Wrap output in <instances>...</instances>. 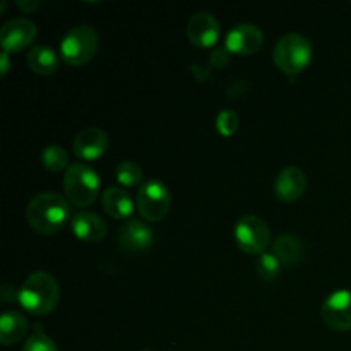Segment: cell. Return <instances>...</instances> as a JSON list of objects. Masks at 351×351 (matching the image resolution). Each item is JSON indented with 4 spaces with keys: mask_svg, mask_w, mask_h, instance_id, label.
Wrapping results in <instances>:
<instances>
[{
    "mask_svg": "<svg viewBox=\"0 0 351 351\" xmlns=\"http://www.w3.org/2000/svg\"><path fill=\"white\" fill-rule=\"evenodd\" d=\"M71 230L75 235V239L82 240L86 243H96L101 242L106 237V223L101 216L96 213L82 211L75 215L71 221Z\"/></svg>",
    "mask_w": 351,
    "mask_h": 351,
    "instance_id": "15",
    "label": "cell"
},
{
    "mask_svg": "<svg viewBox=\"0 0 351 351\" xmlns=\"http://www.w3.org/2000/svg\"><path fill=\"white\" fill-rule=\"evenodd\" d=\"M322 319L335 331H351V290L329 295L322 305Z\"/></svg>",
    "mask_w": 351,
    "mask_h": 351,
    "instance_id": "11",
    "label": "cell"
},
{
    "mask_svg": "<svg viewBox=\"0 0 351 351\" xmlns=\"http://www.w3.org/2000/svg\"><path fill=\"white\" fill-rule=\"evenodd\" d=\"M71 206L67 199L55 192H41L26 206V219L31 228L41 235H53L67 225Z\"/></svg>",
    "mask_w": 351,
    "mask_h": 351,
    "instance_id": "1",
    "label": "cell"
},
{
    "mask_svg": "<svg viewBox=\"0 0 351 351\" xmlns=\"http://www.w3.org/2000/svg\"><path fill=\"white\" fill-rule=\"evenodd\" d=\"M137 211L143 216L144 221L156 223L161 221L170 211L171 197L170 191L163 182L151 178L141 184L137 191Z\"/></svg>",
    "mask_w": 351,
    "mask_h": 351,
    "instance_id": "6",
    "label": "cell"
},
{
    "mask_svg": "<svg viewBox=\"0 0 351 351\" xmlns=\"http://www.w3.org/2000/svg\"><path fill=\"white\" fill-rule=\"evenodd\" d=\"M115 175L122 187H136L143 180V170L136 161H122L117 167Z\"/></svg>",
    "mask_w": 351,
    "mask_h": 351,
    "instance_id": "21",
    "label": "cell"
},
{
    "mask_svg": "<svg viewBox=\"0 0 351 351\" xmlns=\"http://www.w3.org/2000/svg\"><path fill=\"white\" fill-rule=\"evenodd\" d=\"M216 129L223 137H230L239 129V115L233 110H223L216 119Z\"/></svg>",
    "mask_w": 351,
    "mask_h": 351,
    "instance_id": "24",
    "label": "cell"
},
{
    "mask_svg": "<svg viewBox=\"0 0 351 351\" xmlns=\"http://www.w3.org/2000/svg\"><path fill=\"white\" fill-rule=\"evenodd\" d=\"M273 254L281 261L283 266H297L304 259L305 249L298 237L290 235V233H281L274 240Z\"/></svg>",
    "mask_w": 351,
    "mask_h": 351,
    "instance_id": "17",
    "label": "cell"
},
{
    "mask_svg": "<svg viewBox=\"0 0 351 351\" xmlns=\"http://www.w3.org/2000/svg\"><path fill=\"white\" fill-rule=\"evenodd\" d=\"M264 43V33L261 31V27H257L256 24H237L235 27H232L226 36L225 48L232 55H242V57H249L254 55L256 51L261 50Z\"/></svg>",
    "mask_w": 351,
    "mask_h": 351,
    "instance_id": "10",
    "label": "cell"
},
{
    "mask_svg": "<svg viewBox=\"0 0 351 351\" xmlns=\"http://www.w3.org/2000/svg\"><path fill=\"white\" fill-rule=\"evenodd\" d=\"M36 38V26L26 17H16L5 23L0 31V45L7 53H17L29 47Z\"/></svg>",
    "mask_w": 351,
    "mask_h": 351,
    "instance_id": "8",
    "label": "cell"
},
{
    "mask_svg": "<svg viewBox=\"0 0 351 351\" xmlns=\"http://www.w3.org/2000/svg\"><path fill=\"white\" fill-rule=\"evenodd\" d=\"M219 21L209 12H195L187 23V36L194 47L211 48L219 40Z\"/></svg>",
    "mask_w": 351,
    "mask_h": 351,
    "instance_id": "12",
    "label": "cell"
},
{
    "mask_svg": "<svg viewBox=\"0 0 351 351\" xmlns=\"http://www.w3.org/2000/svg\"><path fill=\"white\" fill-rule=\"evenodd\" d=\"M41 163H43V167L48 171H53V173L67 170L71 167L69 165L67 151L62 146H58V144H51V146H47L41 151Z\"/></svg>",
    "mask_w": 351,
    "mask_h": 351,
    "instance_id": "20",
    "label": "cell"
},
{
    "mask_svg": "<svg viewBox=\"0 0 351 351\" xmlns=\"http://www.w3.org/2000/svg\"><path fill=\"white\" fill-rule=\"evenodd\" d=\"M108 146L110 139L105 130L98 129V127H88V129L81 130L77 134V137L74 139L72 151L81 160L93 161L101 158L106 153V149H108Z\"/></svg>",
    "mask_w": 351,
    "mask_h": 351,
    "instance_id": "14",
    "label": "cell"
},
{
    "mask_svg": "<svg viewBox=\"0 0 351 351\" xmlns=\"http://www.w3.org/2000/svg\"><path fill=\"white\" fill-rule=\"evenodd\" d=\"M0 297H2L3 304H12V302H17L19 304V288L16 290V287H10V285H5L0 291Z\"/></svg>",
    "mask_w": 351,
    "mask_h": 351,
    "instance_id": "25",
    "label": "cell"
},
{
    "mask_svg": "<svg viewBox=\"0 0 351 351\" xmlns=\"http://www.w3.org/2000/svg\"><path fill=\"white\" fill-rule=\"evenodd\" d=\"M257 273L263 280L266 281H273L276 280L278 276L281 274V261L274 256L273 252H264L263 256H259V261H257Z\"/></svg>",
    "mask_w": 351,
    "mask_h": 351,
    "instance_id": "22",
    "label": "cell"
},
{
    "mask_svg": "<svg viewBox=\"0 0 351 351\" xmlns=\"http://www.w3.org/2000/svg\"><path fill=\"white\" fill-rule=\"evenodd\" d=\"M27 329H29V322L26 315L16 311L5 312L0 317V341L3 346L16 345L27 335Z\"/></svg>",
    "mask_w": 351,
    "mask_h": 351,
    "instance_id": "18",
    "label": "cell"
},
{
    "mask_svg": "<svg viewBox=\"0 0 351 351\" xmlns=\"http://www.w3.org/2000/svg\"><path fill=\"white\" fill-rule=\"evenodd\" d=\"M26 64L34 74L51 75L57 72L60 60H58V55L55 53V50H51L50 47L38 45V47H33L27 51Z\"/></svg>",
    "mask_w": 351,
    "mask_h": 351,
    "instance_id": "19",
    "label": "cell"
},
{
    "mask_svg": "<svg viewBox=\"0 0 351 351\" xmlns=\"http://www.w3.org/2000/svg\"><path fill=\"white\" fill-rule=\"evenodd\" d=\"M154 232L143 219L130 218L119 232V245L123 252L141 254L153 247Z\"/></svg>",
    "mask_w": 351,
    "mask_h": 351,
    "instance_id": "9",
    "label": "cell"
},
{
    "mask_svg": "<svg viewBox=\"0 0 351 351\" xmlns=\"http://www.w3.org/2000/svg\"><path fill=\"white\" fill-rule=\"evenodd\" d=\"M233 235L239 249L250 256H263L271 243L269 226L257 216H242L237 221Z\"/></svg>",
    "mask_w": 351,
    "mask_h": 351,
    "instance_id": "7",
    "label": "cell"
},
{
    "mask_svg": "<svg viewBox=\"0 0 351 351\" xmlns=\"http://www.w3.org/2000/svg\"><path fill=\"white\" fill-rule=\"evenodd\" d=\"M9 69H10V53H7V51L2 50V53H0V74L7 75Z\"/></svg>",
    "mask_w": 351,
    "mask_h": 351,
    "instance_id": "26",
    "label": "cell"
},
{
    "mask_svg": "<svg viewBox=\"0 0 351 351\" xmlns=\"http://www.w3.org/2000/svg\"><path fill=\"white\" fill-rule=\"evenodd\" d=\"M60 288L47 271H36L19 288V305L31 315H47L57 308Z\"/></svg>",
    "mask_w": 351,
    "mask_h": 351,
    "instance_id": "2",
    "label": "cell"
},
{
    "mask_svg": "<svg viewBox=\"0 0 351 351\" xmlns=\"http://www.w3.org/2000/svg\"><path fill=\"white\" fill-rule=\"evenodd\" d=\"M103 209L113 219H127L134 211V201L123 187H108L101 195Z\"/></svg>",
    "mask_w": 351,
    "mask_h": 351,
    "instance_id": "16",
    "label": "cell"
},
{
    "mask_svg": "<svg viewBox=\"0 0 351 351\" xmlns=\"http://www.w3.org/2000/svg\"><path fill=\"white\" fill-rule=\"evenodd\" d=\"M274 195L280 199L281 202H295L304 195L305 189H307V177H305L304 170L298 167H287L278 173L274 178Z\"/></svg>",
    "mask_w": 351,
    "mask_h": 351,
    "instance_id": "13",
    "label": "cell"
},
{
    "mask_svg": "<svg viewBox=\"0 0 351 351\" xmlns=\"http://www.w3.org/2000/svg\"><path fill=\"white\" fill-rule=\"evenodd\" d=\"M23 351H58V348L53 339L43 331V328L36 326L27 341L24 343Z\"/></svg>",
    "mask_w": 351,
    "mask_h": 351,
    "instance_id": "23",
    "label": "cell"
},
{
    "mask_svg": "<svg viewBox=\"0 0 351 351\" xmlns=\"http://www.w3.org/2000/svg\"><path fill=\"white\" fill-rule=\"evenodd\" d=\"M276 67L288 77L302 74L312 62V45L304 34L290 33L278 40L273 50Z\"/></svg>",
    "mask_w": 351,
    "mask_h": 351,
    "instance_id": "3",
    "label": "cell"
},
{
    "mask_svg": "<svg viewBox=\"0 0 351 351\" xmlns=\"http://www.w3.org/2000/svg\"><path fill=\"white\" fill-rule=\"evenodd\" d=\"M17 7H19L23 12L31 14L40 7V2H26V0H17Z\"/></svg>",
    "mask_w": 351,
    "mask_h": 351,
    "instance_id": "27",
    "label": "cell"
},
{
    "mask_svg": "<svg viewBox=\"0 0 351 351\" xmlns=\"http://www.w3.org/2000/svg\"><path fill=\"white\" fill-rule=\"evenodd\" d=\"M143 351H151V350H143Z\"/></svg>",
    "mask_w": 351,
    "mask_h": 351,
    "instance_id": "28",
    "label": "cell"
},
{
    "mask_svg": "<svg viewBox=\"0 0 351 351\" xmlns=\"http://www.w3.org/2000/svg\"><path fill=\"white\" fill-rule=\"evenodd\" d=\"M98 45V33L91 26H75L62 38L60 55L69 65H84L95 58Z\"/></svg>",
    "mask_w": 351,
    "mask_h": 351,
    "instance_id": "5",
    "label": "cell"
},
{
    "mask_svg": "<svg viewBox=\"0 0 351 351\" xmlns=\"http://www.w3.org/2000/svg\"><path fill=\"white\" fill-rule=\"evenodd\" d=\"M64 191L75 208H88L99 192V177L89 165L74 163L65 170Z\"/></svg>",
    "mask_w": 351,
    "mask_h": 351,
    "instance_id": "4",
    "label": "cell"
}]
</instances>
